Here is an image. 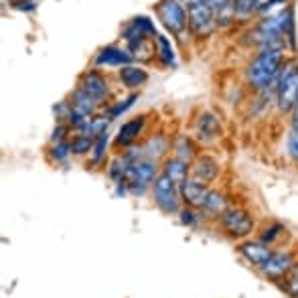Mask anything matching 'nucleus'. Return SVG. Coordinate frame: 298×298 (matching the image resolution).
Segmentation results:
<instances>
[{"label": "nucleus", "mask_w": 298, "mask_h": 298, "mask_svg": "<svg viewBox=\"0 0 298 298\" xmlns=\"http://www.w3.org/2000/svg\"><path fill=\"white\" fill-rule=\"evenodd\" d=\"M284 63V47L274 49H260L255 59L248 67V83L258 92H266L268 88H274L278 73Z\"/></svg>", "instance_id": "1"}, {"label": "nucleus", "mask_w": 298, "mask_h": 298, "mask_svg": "<svg viewBox=\"0 0 298 298\" xmlns=\"http://www.w3.org/2000/svg\"><path fill=\"white\" fill-rule=\"evenodd\" d=\"M276 88V101L280 112H292L298 103V65L296 61L284 63V67L278 73V79L274 83Z\"/></svg>", "instance_id": "2"}, {"label": "nucleus", "mask_w": 298, "mask_h": 298, "mask_svg": "<svg viewBox=\"0 0 298 298\" xmlns=\"http://www.w3.org/2000/svg\"><path fill=\"white\" fill-rule=\"evenodd\" d=\"M156 173H158L156 160L142 158V160L128 166L124 183L128 185V191H130L132 195H144V191L150 187V183L156 181V177H158Z\"/></svg>", "instance_id": "3"}, {"label": "nucleus", "mask_w": 298, "mask_h": 298, "mask_svg": "<svg viewBox=\"0 0 298 298\" xmlns=\"http://www.w3.org/2000/svg\"><path fill=\"white\" fill-rule=\"evenodd\" d=\"M219 221H221V227H223V231L227 233V236L236 238V240L248 238L255 227L253 217L246 209H240V207H227L219 215Z\"/></svg>", "instance_id": "4"}, {"label": "nucleus", "mask_w": 298, "mask_h": 298, "mask_svg": "<svg viewBox=\"0 0 298 298\" xmlns=\"http://www.w3.org/2000/svg\"><path fill=\"white\" fill-rule=\"evenodd\" d=\"M179 199H181V189L179 185L170 179L168 175L160 173L154 181V203L158 205V209L162 213H179L181 211V205H179Z\"/></svg>", "instance_id": "5"}, {"label": "nucleus", "mask_w": 298, "mask_h": 298, "mask_svg": "<svg viewBox=\"0 0 298 298\" xmlns=\"http://www.w3.org/2000/svg\"><path fill=\"white\" fill-rule=\"evenodd\" d=\"M156 14L162 20V25L177 37L189 25V12H185L181 0H160L156 4Z\"/></svg>", "instance_id": "6"}, {"label": "nucleus", "mask_w": 298, "mask_h": 298, "mask_svg": "<svg viewBox=\"0 0 298 298\" xmlns=\"http://www.w3.org/2000/svg\"><path fill=\"white\" fill-rule=\"evenodd\" d=\"M294 264H296V262H294V255H292L290 251L280 249V251H272V255L268 258V262L260 268V272L266 276V278L278 282V280L286 278L288 272L294 268Z\"/></svg>", "instance_id": "7"}, {"label": "nucleus", "mask_w": 298, "mask_h": 298, "mask_svg": "<svg viewBox=\"0 0 298 298\" xmlns=\"http://www.w3.org/2000/svg\"><path fill=\"white\" fill-rule=\"evenodd\" d=\"M187 12H189V27L195 35H201V37L209 35L213 31V27H217L215 25V12L211 10L207 0L197 6L187 8Z\"/></svg>", "instance_id": "8"}, {"label": "nucleus", "mask_w": 298, "mask_h": 298, "mask_svg": "<svg viewBox=\"0 0 298 298\" xmlns=\"http://www.w3.org/2000/svg\"><path fill=\"white\" fill-rule=\"evenodd\" d=\"M238 251L244 255V258L251 264V266H255V268H262L266 262H268V258L272 255V246H268V244H264V242H260V240H248V242H242L240 244V248H238Z\"/></svg>", "instance_id": "9"}, {"label": "nucleus", "mask_w": 298, "mask_h": 298, "mask_svg": "<svg viewBox=\"0 0 298 298\" xmlns=\"http://www.w3.org/2000/svg\"><path fill=\"white\" fill-rule=\"evenodd\" d=\"M189 175H191V179L201 183V185H209V183H213L217 179L219 164H217L215 158H211V156H199L193 164H191Z\"/></svg>", "instance_id": "10"}, {"label": "nucleus", "mask_w": 298, "mask_h": 298, "mask_svg": "<svg viewBox=\"0 0 298 298\" xmlns=\"http://www.w3.org/2000/svg\"><path fill=\"white\" fill-rule=\"evenodd\" d=\"M79 90H83L90 98H94L98 103H101L108 98V83L98 71H88L79 79Z\"/></svg>", "instance_id": "11"}, {"label": "nucleus", "mask_w": 298, "mask_h": 298, "mask_svg": "<svg viewBox=\"0 0 298 298\" xmlns=\"http://www.w3.org/2000/svg\"><path fill=\"white\" fill-rule=\"evenodd\" d=\"M134 59V55L130 51H126L122 47H116V45H108L99 49V53L96 55V65L98 67H103V65H120V67H126L130 65Z\"/></svg>", "instance_id": "12"}, {"label": "nucleus", "mask_w": 298, "mask_h": 298, "mask_svg": "<svg viewBox=\"0 0 298 298\" xmlns=\"http://www.w3.org/2000/svg\"><path fill=\"white\" fill-rule=\"evenodd\" d=\"M195 130H197V136L199 140L203 142H213L221 136V124L219 120L213 116L211 112H203L195 124Z\"/></svg>", "instance_id": "13"}, {"label": "nucleus", "mask_w": 298, "mask_h": 298, "mask_svg": "<svg viewBox=\"0 0 298 298\" xmlns=\"http://www.w3.org/2000/svg\"><path fill=\"white\" fill-rule=\"evenodd\" d=\"M209 193L207 185H201L193 179H187L183 185H181V199L189 205V207H203L205 203V197Z\"/></svg>", "instance_id": "14"}, {"label": "nucleus", "mask_w": 298, "mask_h": 298, "mask_svg": "<svg viewBox=\"0 0 298 298\" xmlns=\"http://www.w3.org/2000/svg\"><path fill=\"white\" fill-rule=\"evenodd\" d=\"M142 128H144V116H138V118H134V120H128L126 124H122L120 132H118V136H116V140H114L116 148H120V146H122V148H128V146H130V144L140 136Z\"/></svg>", "instance_id": "15"}, {"label": "nucleus", "mask_w": 298, "mask_h": 298, "mask_svg": "<svg viewBox=\"0 0 298 298\" xmlns=\"http://www.w3.org/2000/svg\"><path fill=\"white\" fill-rule=\"evenodd\" d=\"M189 162H185V160H181V158H166L164 160V166H162V173L164 175H168L170 179H173L177 185H179V189H181V185L189 179Z\"/></svg>", "instance_id": "16"}, {"label": "nucleus", "mask_w": 298, "mask_h": 298, "mask_svg": "<svg viewBox=\"0 0 298 298\" xmlns=\"http://www.w3.org/2000/svg\"><path fill=\"white\" fill-rule=\"evenodd\" d=\"M120 79H122V83L126 85V88L134 90V88H140V85H144V83H146L148 73H146L142 67H136V65H126V67H122V69H120Z\"/></svg>", "instance_id": "17"}, {"label": "nucleus", "mask_w": 298, "mask_h": 298, "mask_svg": "<svg viewBox=\"0 0 298 298\" xmlns=\"http://www.w3.org/2000/svg\"><path fill=\"white\" fill-rule=\"evenodd\" d=\"M71 105L75 110H79V112H83L85 116H94L96 114V110H98V101L94 99V98H90L88 94H85L83 90H75L73 92V98H71Z\"/></svg>", "instance_id": "18"}, {"label": "nucleus", "mask_w": 298, "mask_h": 298, "mask_svg": "<svg viewBox=\"0 0 298 298\" xmlns=\"http://www.w3.org/2000/svg\"><path fill=\"white\" fill-rule=\"evenodd\" d=\"M201 209L207 213H213V215H221V213L227 209V199L223 193H219V191H209Z\"/></svg>", "instance_id": "19"}, {"label": "nucleus", "mask_w": 298, "mask_h": 298, "mask_svg": "<svg viewBox=\"0 0 298 298\" xmlns=\"http://www.w3.org/2000/svg\"><path fill=\"white\" fill-rule=\"evenodd\" d=\"M144 150H146V156H148V158L156 160V158H160V156L166 154V150H168V140H166L164 136H160V134H154V136L148 138V142L144 144Z\"/></svg>", "instance_id": "20"}, {"label": "nucleus", "mask_w": 298, "mask_h": 298, "mask_svg": "<svg viewBox=\"0 0 298 298\" xmlns=\"http://www.w3.org/2000/svg\"><path fill=\"white\" fill-rule=\"evenodd\" d=\"M260 6V0H233V14L236 18H249L253 12H258Z\"/></svg>", "instance_id": "21"}, {"label": "nucleus", "mask_w": 298, "mask_h": 298, "mask_svg": "<svg viewBox=\"0 0 298 298\" xmlns=\"http://www.w3.org/2000/svg\"><path fill=\"white\" fill-rule=\"evenodd\" d=\"M156 47H158V57L160 61L164 63V65H173L175 67V51L173 47H170V41L162 35H156Z\"/></svg>", "instance_id": "22"}, {"label": "nucleus", "mask_w": 298, "mask_h": 298, "mask_svg": "<svg viewBox=\"0 0 298 298\" xmlns=\"http://www.w3.org/2000/svg\"><path fill=\"white\" fill-rule=\"evenodd\" d=\"M286 231V227L282 225V223H278V221H274V223H270V225H266L262 231H260V242H264V244H268V246H272V244H276L280 240V236Z\"/></svg>", "instance_id": "23"}, {"label": "nucleus", "mask_w": 298, "mask_h": 298, "mask_svg": "<svg viewBox=\"0 0 298 298\" xmlns=\"http://www.w3.org/2000/svg\"><path fill=\"white\" fill-rule=\"evenodd\" d=\"M175 150H177V158H181L185 162H191L195 156V146L187 136H179V140L175 142Z\"/></svg>", "instance_id": "24"}, {"label": "nucleus", "mask_w": 298, "mask_h": 298, "mask_svg": "<svg viewBox=\"0 0 298 298\" xmlns=\"http://www.w3.org/2000/svg\"><path fill=\"white\" fill-rule=\"evenodd\" d=\"M94 144H96V138H92L88 134H77L71 140V152L73 154H85V152L94 150Z\"/></svg>", "instance_id": "25"}, {"label": "nucleus", "mask_w": 298, "mask_h": 298, "mask_svg": "<svg viewBox=\"0 0 298 298\" xmlns=\"http://www.w3.org/2000/svg\"><path fill=\"white\" fill-rule=\"evenodd\" d=\"M136 99H138V96H136V94H132L130 98H126L124 101H118V103H114L112 108H108V120H114V118H118L120 114H124L128 108H132Z\"/></svg>", "instance_id": "26"}, {"label": "nucleus", "mask_w": 298, "mask_h": 298, "mask_svg": "<svg viewBox=\"0 0 298 298\" xmlns=\"http://www.w3.org/2000/svg\"><path fill=\"white\" fill-rule=\"evenodd\" d=\"M105 146H108V130L101 132L98 138H96V144H94V150H92V162L98 164L103 154H105Z\"/></svg>", "instance_id": "27"}, {"label": "nucleus", "mask_w": 298, "mask_h": 298, "mask_svg": "<svg viewBox=\"0 0 298 298\" xmlns=\"http://www.w3.org/2000/svg\"><path fill=\"white\" fill-rule=\"evenodd\" d=\"M282 288L290 294V296H294V298H298V262L294 264V268L288 272V276L284 278V284H282Z\"/></svg>", "instance_id": "28"}, {"label": "nucleus", "mask_w": 298, "mask_h": 298, "mask_svg": "<svg viewBox=\"0 0 298 298\" xmlns=\"http://www.w3.org/2000/svg\"><path fill=\"white\" fill-rule=\"evenodd\" d=\"M71 154V142L63 140V142H55L53 148H51V156L57 160V162H65Z\"/></svg>", "instance_id": "29"}, {"label": "nucleus", "mask_w": 298, "mask_h": 298, "mask_svg": "<svg viewBox=\"0 0 298 298\" xmlns=\"http://www.w3.org/2000/svg\"><path fill=\"white\" fill-rule=\"evenodd\" d=\"M132 23L144 33V35H148V37H156V29H154V25H152V20L148 18V16H136V18H132Z\"/></svg>", "instance_id": "30"}, {"label": "nucleus", "mask_w": 298, "mask_h": 298, "mask_svg": "<svg viewBox=\"0 0 298 298\" xmlns=\"http://www.w3.org/2000/svg\"><path fill=\"white\" fill-rule=\"evenodd\" d=\"M286 148H288V156L298 162V132H290L288 142H286Z\"/></svg>", "instance_id": "31"}, {"label": "nucleus", "mask_w": 298, "mask_h": 298, "mask_svg": "<svg viewBox=\"0 0 298 298\" xmlns=\"http://www.w3.org/2000/svg\"><path fill=\"white\" fill-rule=\"evenodd\" d=\"M179 219H181V223L183 225H195L197 223V215H195V211H193V207H189V209H181L179 211Z\"/></svg>", "instance_id": "32"}, {"label": "nucleus", "mask_w": 298, "mask_h": 298, "mask_svg": "<svg viewBox=\"0 0 298 298\" xmlns=\"http://www.w3.org/2000/svg\"><path fill=\"white\" fill-rule=\"evenodd\" d=\"M280 4L286 6L288 0H264V2H260V6H258V12H260V14H266V12L270 14L276 6H280Z\"/></svg>", "instance_id": "33"}, {"label": "nucleus", "mask_w": 298, "mask_h": 298, "mask_svg": "<svg viewBox=\"0 0 298 298\" xmlns=\"http://www.w3.org/2000/svg\"><path fill=\"white\" fill-rule=\"evenodd\" d=\"M207 4L211 6L213 12L219 14L221 10H225V8H229L233 4V0H207Z\"/></svg>", "instance_id": "34"}, {"label": "nucleus", "mask_w": 298, "mask_h": 298, "mask_svg": "<svg viewBox=\"0 0 298 298\" xmlns=\"http://www.w3.org/2000/svg\"><path fill=\"white\" fill-rule=\"evenodd\" d=\"M67 130H69L67 126L59 124V126L55 128V130H53V136H51V140H53V142H63V140H65V134H67Z\"/></svg>", "instance_id": "35"}, {"label": "nucleus", "mask_w": 298, "mask_h": 298, "mask_svg": "<svg viewBox=\"0 0 298 298\" xmlns=\"http://www.w3.org/2000/svg\"><path fill=\"white\" fill-rule=\"evenodd\" d=\"M18 10H25V12H31V10H35L37 8V4H35V0H16V4H14Z\"/></svg>", "instance_id": "36"}, {"label": "nucleus", "mask_w": 298, "mask_h": 298, "mask_svg": "<svg viewBox=\"0 0 298 298\" xmlns=\"http://www.w3.org/2000/svg\"><path fill=\"white\" fill-rule=\"evenodd\" d=\"M292 132H298V103L292 110Z\"/></svg>", "instance_id": "37"}, {"label": "nucleus", "mask_w": 298, "mask_h": 298, "mask_svg": "<svg viewBox=\"0 0 298 298\" xmlns=\"http://www.w3.org/2000/svg\"><path fill=\"white\" fill-rule=\"evenodd\" d=\"M183 2V6H187V8H191V6H197V4H201V2H205V0H181Z\"/></svg>", "instance_id": "38"}]
</instances>
